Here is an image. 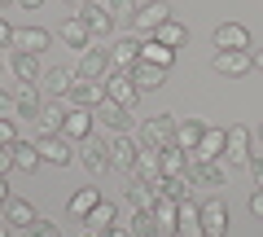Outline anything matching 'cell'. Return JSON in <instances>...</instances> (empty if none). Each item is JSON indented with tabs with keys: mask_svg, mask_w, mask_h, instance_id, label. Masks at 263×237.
I'll list each match as a JSON object with an SVG mask.
<instances>
[{
	"mask_svg": "<svg viewBox=\"0 0 263 237\" xmlns=\"http://www.w3.org/2000/svg\"><path fill=\"white\" fill-rule=\"evenodd\" d=\"M105 70H110V53H105V48H97V44L79 48V70H75V75H84V79H101Z\"/></svg>",
	"mask_w": 263,
	"mask_h": 237,
	"instance_id": "4fadbf2b",
	"label": "cell"
},
{
	"mask_svg": "<svg viewBox=\"0 0 263 237\" xmlns=\"http://www.w3.org/2000/svg\"><path fill=\"white\" fill-rule=\"evenodd\" d=\"M9 154H13V167H18V171H35L40 162H44V158H40V150H35V141H13Z\"/></svg>",
	"mask_w": 263,
	"mask_h": 237,
	"instance_id": "f546056e",
	"label": "cell"
},
{
	"mask_svg": "<svg viewBox=\"0 0 263 237\" xmlns=\"http://www.w3.org/2000/svg\"><path fill=\"white\" fill-rule=\"evenodd\" d=\"M211 66H215L219 75H246V70L254 66V57L246 53V48H215Z\"/></svg>",
	"mask_w": 263,
	"mask_h": 237,
	"instance_id": "9c48e42d",
	"label": "cell"
},
{
	"mask_svg": "<svg viewBox=\"0 0 263 237\" xmlns=\"http://www.w3.org/2000/svg\"><path fill=\"white\" fill-rule=\"evenodd\" d=\"M66 101L75 105V110H97V105L105 101V84H97V79H84V75H75V84H70V93H66Z\"/></svg>",
	"mask_w": 263,
	"mask_h": 237,
	"instance_id": "3957f363",
	"label": "cell"
},
{
	"mask_svg": "<svg viewBox=\"0 0 263 237\" xmlns=\"http://www.w3.org/2000/svg\"><path fill=\"white\" fill-rule=\"evenodd\" d=\"M158 193H162V189H154V185H145V180H132V189H127V202H132V211H154Z\"/></svg>",
	"mask_w": 263,
	"mask_h": 237,
	"instance_id": "4dcf8cb0",
	"label": "cell"
},
{
	"mask_svg": "<svg viewBox=\"0 0 263 237\" xmlns=\"http://www.w3.org/2000/svg\"><path fill=\"white\" fill-rule=\"evenodd\" d=\"M70 84H75V70H66V66H48L44 75H40V93L44 97H66Z\"/></svg>",
	"mask_w": 263,
	"mask_h": 237,
	"instance_id": "e0dca14e",
	"label": "cell"
},
{
	"mask_svg": "<svg viewBox=\"0 0 263 237\" xmlns=\"http://www.w3.org/2000/svg\"><path fill=\"white\" fill-rule=\"evenodd\" d=\"M27 237H62V224H53V220H35V224L27 228Z\"/></svg>",
	"mask_w": 263,
	"mask_h": 237,
	"instance_id": "ab89813d",
	"label": "cell"
},
{
	"mask_svg": "<svg viewBox=\"0 0 263 237\" xmlns=\"http://www.w3.org/2000/svg\"><path fill=\"white\" fill-rule=\"evenodd\" d=\"M62 136L66 141H88L92 136V110H75L70 105V114H66V123H62Z\"/></svg>",
	"mask_w": 263,
	"mask_h": 237,
	"instance_id": "ffe728a7",
	"label": "cell"
},
{
	"mask_svg": "<svg viewBox=\"0 0 263 237\" xmlns=\"http://www.w3.org/2000/svg\"><path fill=\"white\" fill-rule=\"evenodd\" d=\"M254 154H250V127H241V123H233L228 127V150H224V162L228 167H246Z\"/></svg>",
	"mask_w": 263,
	"mask_h": 237,
	"instance_id": "8992f818",
	"label": "cell"
},
{
	"mask_svg": "<svg viewBox=\"0 0 263 237\" xmlns=\"http://www.w3.org/2000/svg\"><path fill=\"white\" fill-rule=\"evenodd\" d=\"M66 114H70V101H66V97H44V105H40V114H35L40 132H62Z\"/></svg>",
	"mask_w": 263,
	"mask_h": 237,
	"instance_id": "30bf717a",
	"label": "cell"
},
{
	"mask_svg": "<svg viewBox=\"0 0 263 237\" xmlns=\"http://www.w3.org/2000/svg\"><path fill=\"white\" fill-rule=\"evenodd\" d=\"M189 171H193V180L197 185H211V189H219V185H228V167H224V162H197V167H189Z\"/></svg>",
	"mask_w": 263,
	"mask_h": 237,
	"instance_id": "83f0119b",
	"label": "cell"
},
{
	"mask_svg": "<svg viewBox=\"0 0 263 237\" xmlns=\"http://www.w3.org/2000/svg\"><path fill=\"white\" fill-rule=\"evenodd\" d=\"M162 22H171V5L167 0H149V5L136 9V31H141V35H154Z\"/></svg>",
	"mask_w": 263,
	"mask_h": 237,
	"instance_id": "8fae6325",
	"label": "cell"
},
{
	"mask_svg": "<svg viewBox=\"0 0 263 237\" xmlns=\"http://www.w3.org/2000/svg\"><path fill=\"white\" fill-rule=\"evenodd\" d=\"M101 237H132V228H127V224H114V228H105Z\"/></svg>",
	"mask_w": 263,
	"mask_h": 237,
	"instance_id": "f6af8a7d",
	"label": "cell"
},
{
	"mask_svg": "<svg viewBox=\"0 0 263 237\" xmlns=\"http://www.w3.org/2000/svg\"><path fill=\"white\" fill-rule=\"evenodd\" d=\"M84 237H88V233H84Z\"/></svg>",
	"mask_w": 263,
	"mask_h": 237,
	"instance_id": "9f6ffc18",
	"label": "cell"
},
{
	"mask_svg": "<svg viewBox=\"0 0 263 237\" xmlns=\"http://www.w3.org/2000/svg\"><path fill=\"white\" fill-rule=\"evenodd\" d=\"M184 35H189V31L180 27L176 18H171V22H162V27L154 31V40H162V44H167V48H180V44H184Z\"/></svg>",
	"mask_w": 263,
	"mask_h": 237,
	"instance_id": "74e56055",
	"label": "cell"
},
{
	"mask_svg": "<svg viewBox=\"0 0 263 237\" xmlns=\"http://www.w3.org/2000/svg\"><path fill=\"white\" fill-rule=\"evenodd\" d=\"M132 180H145V185H154V189H162V180H167V171H162V158H158V150H141V154H136V167H132Z\"/></svg>",
	"mask_w": 263,
	"mask_h": 237,
	"instance_id": "5b68a950",
	"label": "cell"
},
{
	"mask_svg": "<svg viewBox=\"0 0 263 237\" xmlns=\"http://www.w3.org/2000/svg\"><path fill=\"white\" fill-rule=\"evenodd\" d=\"M22 9H40V5H44V0H18Z\"/></svg>",
	"mask_w": 263,
	"mask_h": 237,
	"instance_id": "681fc988",
	"label": "cell"
},
{
	"mask_svg": "<svg viewBox=\"0 0 263 237\" xmlns=\"http://www.w3.org/2000/svg\"><path fill=\"white\" fill-rule=\"evenodd\" d=\"M119 224V207H114V202H97L92 211H88V220H84V228H88V237H101L105 228H114Z\"/></svg>",
	"mask_w": 263,
	"mask_h": 237,
	"instance_id": "2e32d148",
	"label": "cell"
},
{
	"mask_svg": "<svg viewBox=\"0 0 263 237\" xmlns=\"http://www.w3.org/2000/svg\"><path fill=\"white\" fill-rule=\"evenodd\" d=\"M127 228H132V237H162V224H158L154 211H136Z\"/></svg>",
	"mask_w": 263,
	"mask_h": 237,
	"instance_id": "836d02e7",
	"label": "cell"
},
{
	"mask_svg": "<svg viewBox=\"0 0 263 237\" xmlns=\"http://www.w3.org/2000/svg\"><path fill=\"white\" fill-rule=\"evenodd\" d=\"M105 97L119 101L123 110H132V105L141 101V88L132 84V70H110V75H105Z\"/></svg>",
	"mask_w": 263,
	"mask_h": 237,
	"instance_id": "7a4b0ae2",
	"label": "cell"
},
{
	"mask_svg": "<svg viewBox=\"0 0 263 237\" xmlns=\"http://www.w3.org/2000/svg\"><path fill=\"white\" fill-rule=\"evenodd\" d=\"M0 119H18V110H13V93H5V88H0Z\"/></svg>",
	"mask_w": 263,
	"mask_h": 237,
	"instance_id": "b9f144b4",
	"label": "cell"
},
{
	"mask_svg": "<svg viewBox=\"0 0 263 237\" xmlns=\"http://www.w3.org/2000/svg\"><path fill=\"white\" fill-rule=\"evenodd\" d=\"M97 202H101V193H97V189H79V193H70V215H75V220H88V211H92Z\"/></svg>",
	"mask_w": 263,
	"mask_h": 237,
	"instance_id": "8d00e7d4",
	"label": "cell"
},
{
	"mask_svg": "<svg viewBox=\"0 0 263 237\" xmlns=\"http://www.w3.org/2000/svg\"><path fill=\"white\" fill-rule=\"evenodd\" d=\"M70 5H84V0H70Z\"/></svg>",
	"mask_w": 263,
	"mask_h": 237,
	"instance_id": "11a10c76",
	"label": "cell"
},
{
	"mask_svg": "<svg viewBox=\"0 0 263 237\" xmlns=\"http://www.w3.org/2000/svg\"><path fill=\"white\" fill-rule=\"evenodd\" d=\"M13 75H18V84H40V75H44L40 53H18L13 48Z\"/></svg>",
	"mask_w": 263,
	"mask_h": 237,
	"instance_id": "603a6c76",
	"label": "cell"
},
{
	"mask_svg": "<svg viewBox=\"0 0 263 237\" xmlns=\"http://www.w3.org/2000/svg\"><path fill=\"white\" fill-rule=\"evenodd\" d=\"M193 171H184V176H167V180H162V193H167V198H176V202H189V193H193Z\"/></svg>",
	"mask_w": 263,
	"mask_h": 237,
	"instance_id": "d6a6232c",
	"label": "cell"
},
{
	"mask_svg": "<svg viewBox=\"0 0 263 237\" xmlns=\"http://www.w3.org/2000/svg\"><path fill=\"white\" fill-rule=\"evenodd\" d=\"M9 40H13V27H9L5 18H0V44H9Z\"/></svg>",
	"mask_w": 263,
	"mask_h": 237,
	"instance_id": "7dc6e473",
	"label": "cell"
},
{
	"mask_svg": "<svg viewBox=\"0 0 263 237\" xmlns=\"http://www.w3.org/2000/svg\"><path fill=\"white\" fill-rule=\"evenodd\" d=\"M132 84L141 88V93H154V88L167 84V70H162V66H149V62H136V66H132Z\"/></svg>",
	"mask_w": 263,
	"mask_h": 237,
	"instance_id": "cb8c5ba5",
	"label": "cell"
},
{
	"mask_svg": "<svg viewBox=\"0 0 263 237\" xmlns=\"http://www.w3.org/2000/svg\"><path fill=\"white\" fill-rule=\"evenodd\" d=\"M176 237H206V233H202V215H197V207H189V202H180Z\"/></svg>",
	"mask_w": 263,
	"mask_h": 237,
	"instance_id": "1f68e13d",
	"label": "cell"
},
{
	"mask_svg": "<svg viewBox=\"0 0 263 237\" xmlns=\"http://www.w3.org/2000/svg\"><path fill=\"white\" fill-rule=\"evenodd\" d=\"M136 154H141V141H132L127 132H114V141H110V167H119V171H127V176H132Z\"/></svg>",
	"mask_w": 263,
	"mask_h": 237,
	"instance_id": "ba28073f",
	"label": "cell"
},
{
	"mask_svg": "<svg viewBox=\"0 0 263 237\" xmlns=\"http://www.w3.org/2000/svg\"><path fill=\"white\" fill-rule=\"evenodd\" d=\"M62 40H66L70 48H88V44H92V31H88V22L75 13V18L62 22Z\"/></svg>",
	"mask_w": 263,
	"mask_h": 237,
	"instance_id": "f1b7e54d",
	"label": "cell"
},
{
	"mask_svg": "<svg viewBox=\"0 0 263 237\" xmlns=\"http://www.w3.org/2000/svg\"><path fill=\"white\" fill-rule=\"evenodd\" d=\"M9 167H13V154L5 150V145H0V176H5V171H9Z\"/></svg>",
	"mask_w": 263,
	"mask_h": 237,
	"instance_id": "bcb514c9",
	"label": "cell"
},
{
	"mask_svg": "<svg viewBox=\"0 0 263 237\" xmlns=\"http://www.w3.org/2000/svg\"><path fill=\"white\" fill-rule=\"evenodd\" d=\"M197 215H202V233H206V237H228V207H224L219 198L202 202Z\"/></svg>",
	"mask_w": 263,
	"mask_h": 237,
	"instance_id": "52a82bcc",
	"label": "cell"
},
{
	"mask_svg": "<svg viewBox=\"0 0 263 237\" xmlns=\"http://www.w3.org/2000/svg\"><path fill=\"white\" fill-rule=\"evenodd\" d=\"M0 237H13V228H9V224H5V220H0Z\"/></svg>",
	"mask_w": 263,
	"mask_h": 237,
	"instance_id": "816d5d0a",
	"label": "cell"
},
{
	"mask_svg": "<svg viewBox=\"0 0 263 237\" xmlns=\"http://www.w3.org/2000/svg\"><path fill=\"white\" fill-rule=\"evenodd\" d=\"M141 62H149V66H162V70H171V62H176V48H167L162 40H145L141 44Z\"/></svg>",
	"mask_w": 263,
	"mask_h": 237,
	"instance_id": "484cf974",
	"label": "cell"
},
{
	"mask_svg": "<svg viewBox=\"0 0 263 237\" xmlns=\"http://www.w3.org/2000/svg\"><path fill=\"white\" fill-rule=\"evenodd\" d=\"M246 167H250V176H254V189H263V154H254Z\"/></svg>",
	"mask_w": 263,
	"mask_h": 237,
	"instance_id": "7bdbcfd3",
	"label": "cell"
},
{
	"mask_svg": "<svg viewBox=\"0 0 263 237\" xmlns=\"http://www.w3.org/2000/svg\"><path fill=\"white\" fill-rule=\"evenodd\" d=\"M254 136H259V150H263V123H259V132H254Z\"/></svg>",
	"mask_w": 263,
	"mask_h": 237,
	"instance_id": "f5cc1de1",
	"label": "cell"
},
{
	"mask_svg": "<svg viewBox=\"0 0 263 237\" xmlns=\"http://www.w3.org/2000/svg\"><path fill=\"white\" fill-rule=\"evenodd\" d=\"M0 5H13V0H0Z\"/></svg>",
	"mask_w": 263,
	"mask_h": 237,
	"instance_id": "db71d44e",
	"label": "cell"
},
{
	"mask_svg": "<svg viewBox=\"0 0 263 237\" xmlns=\"http://www.w3.org/2000/svg\"><path fill=\"white\" fill-rule=\"evenodd\" d=\"M79 162H84L88 171H105L110 167V141H97V136L79 141Z\"/></svg>",
	"mask_w": 263,
	"mask_h": 237,
	"instance_id": "9a60e30c",
	"label": "cell"
},
{
	"mask_svg": "<svg viewBox=\"0 0 263 237\" xmlns=\"http://www.w3.org/2000/svg\"><path fill=\"white\" fill-rule=\"evenodd\" d=\"M9 198H13V193H9V185H5V176H0V207H5Z\"/></svg>",
	"mask_w": 263,
	"mask_h": 237,
	"instance_id": "c3c4849f",
	"label": "cell"
},
{
	"mask_svg": "<svg viewBox=\"0 0 263 237\" xmlns=\"http://www.w3.org/2000/svg\"><path fill=\"white\" fill-rule=\"evenodd\" d=\"M158 158H162V171H167V176H184V171H189V154L180 150V145L158 150Z\"/></svg>",
	"mask_w": 263,
	"mask_h": 237,
	"instance_id": "e575fe53",
	"label": "cell"
},
{
	"mask_svg": "<svg viewBox=\"0 0 263 237\" xmlns=\"http://www.w3.org/2000/svg\"><path fill=\"white\" fill-rule=\"evenodd\" d=\"M202 132H206V123L202 119H176V145L180 150H197V141H202Z\"/></svg>",
	"mask_w": 263,
	"mask_h": 237,
	"instance_id": "4316f807",
	"label": "cell"
},
{
	"mask_svg": "<svg viewBox=\"0 0 263 237\" xmlns=\"http://www.w3.org/2000/svg\"><path fill=\"white\" fill-rule=\"evenodd\" d=\"M154 215H158V224H162V228H171V233H176L180 202H176V198H167V193H158V202H154Z\"/></svg>",
	"mask_w": 263,
	"mask_h": 237,
	"instance_id": "d590c367",
	"label": "cell"
},
{
	"mask_svg": "<svg viewBox=\"0 0 263 237\" xmlns=\"http://www.w3.org/2000/svg\"><path fill=\"white\" fill-rule=\"evenodd\" d=\"M136 62H141V44H136L132 35H123L119 44L110 48V66H114V70H132Z\"/></svg>",
	"mask_w": 263,
	"mask_h": 237,
	"instance_id": "7402d4cb",
	"label": "cell"
},
{
	"mask_svg": "<svg viewBox=\"0 0 263 237\" xmlns=\"http://www.w3.org/2000/svg\"><path fill=\"white\" fill-rule=\"evenodd\" d=\"M254 57V70H263V48H259V53H250Z\"/></svg>",
	"mask_w": 263,
	"mask_h": 237,
	"instance_id": "f907efd6",
	"label": "cell"
},
{
	"mask_svg": "<svg viewBox=\"0 0 263 237\" xmlns=\"http://www.w3.org/2000/svg\"><path fill=\"white\" fill-rule=\"evenodd\" d=\"M250 211H254V215H263V189L250 193Z\"/></svg>",
	"mask_w": 263,
	"mask_h": 237,
	"instance_id": "ee69618b",
	"label": "cell"
},
{
	"mask_svg": "<svg viewBox=\"0 0 263 237\" xmlns=\"http://www.w3.org/2000/svg\"><path fill=\"white\" fill-rule=\"evenodd\" d=\"M40 105H44V93H40V84H18V88H13V110H18V119L35 123Z\"/></svg>",
	"mask_w": 263,
	"mask_h": 237,
	"instance_id": "7c38bea8",
	"label": "cell"
},
{
	"mask_svg": "<svg viewBox=\"0 0 263 237\" xmlns=\"http://www.w3.org/2000/svg\"><path fill=\"white\" fill-rule=\"evenodd\" d=\"M0 215H5V224H9V228H31V224L40 220L35 207H31L27 198H9L5 207H0Z\"/></svg>",
	"mask_w": 263,
	"mask_h": 237,
	"instance_id": "ac0fdd59",
	"label": "cell"
},
{
	"mask_svg": "<svg viewBox=\"0 0 263 237\" xmlns=\"http://www.w3.org/2000/svg\"><path fill=\"white\" fill-rule=\"evenodd\" d=\"M13 141H18V123H13V119H0V145L9 150Z\"/></svg>",
	"mask_w": 263,
	"mask_h": 237,
	"instance_id": "60d3db41",
	"label": "cell"
},
{
	"mask_svg": "<svg viewBox=\"0 0 263 237\" xmlns=\"http://www.w3.org/2000/svg\"><path fill=\"white\" fill-rule=\"evenodd\" d=\"M105 9H110V18L114 22H136V9H141V5H136V0H105Z\"/></svg>",
	"mask_w": 263,
	"mask_h": 237,
	"instance_id": "f35d334b",
	"label": "cell"
},
{
	"mask_svg": "<svg viewBox=\"0 0 263 237\" xmlns=\"http://www.w3.org/2000/svg\"><path fill=\"white\" fill-rule=\"evenodd\" d=\"M215 48H250V31L241 22H224L215 27Z\"/></svg>",
	"mask_w": 263,
	"mask_h": 237,
	"instance_id": "d4e9b609",
	"label": "cell"
},
{
	"mask_svg": "<svg viewBox=\"0 0 263 237\" xmlns=\"http://www.w3.org/2000/svg\"><path fill=\"white\" fill-rule=\"evenodd\" d=\"M92 119H101V123L114 127V132H127V127H132V110H123V105L110 101V97H105V101L92 110Z\"/></svg>",
	"mask_w": 263,
	"mask_h": 237,
	"instance_id": "d6986e66",
	"label": "cell"
},
{
	"mask_svg": "<svg viewBox=\"0 0 263 237\" xmlns=\"http://www.w3.org/2000/svg\"><path fill=\"white\" fill-rule=\"evenodd\" d=\"M167 145H176V114L141 119V150H167Z\"/></svg>",
	"mask_w": 263,
	"mask_h": 237,
	"instance_id": "6da1fadb",
	"label": "cell"
},
{
	"mask_svg": "<svg viewBox=\"0 0 263 237\" xmlns=\"http://www.w3.org/2000/svg\"><path fill=\"white\" fill-rule=\"evenodd\" d=\"M9 44L18 48V53H44V48H48V31H40V27H18Z\"/></svg>",
	"mask_w": 263,
	"mask_h": 237,
	"instance_id": "44dd1931",
	"label": "cell"
},
{
	"mask_svg": "<svg viewBox=\"0 0 263 237\" xmlns=\"http://www.w3.org/2000/svg\"><path fill=\"white\" fill-rule=\"evenodd\" d=\"M35 150H40V158H44V162H53V167H66V162L75 158V150L66 145V136H62V132H40Z\"/></svg>",
	"mask_w": 263,
	"mask_h": 237,
	"instance_id": "277c9868",
	"label": "cell"
},
{
	"mask_svg": "<svg viewBox=\"0 0 263 237\" xmlns=\"http://www.w3.org/2000/svg\"><path fill=\"white\" fill-rule=\"evenodd\" d=\"M79 18L88 22V31H92V35L114 31V18H110V9H105V0H84V5H79Z\"/></svg>",
	"mask_w": 263,
	"mask_h": 237,
	"instance_id": "5bb4252c",
	"label": "cell"
}]
</instances>
